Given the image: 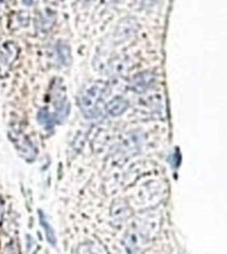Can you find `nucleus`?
<instances>
[{
  "label": "nucleus",
  "mask_w": 227,
  "mask_h": 254,
  "mask_svg": "<svg viewBox=\"0 0 227 254\" xmlns=\"http://www.w3.org/2000/svg\"><path fill=\"white\" fill-rule=\"evenodd\" d=\"M107 91V86L104 83L96 82L87 86L80 94V109L85 115V118H97L100 114V103L103 101L104 94Z\"/></svg>",
  "instance_id": "f257e3e1"
},
{
  "label": "nucleus",
  "mask_w": 227,
  "mask_h": 254,
  "mask_svg": "<svg viewBox=\"0 0 227 254\" xmlns=\"http://www.w3.org/2000/svg\"><path fill=\"white\" fill-rule=\"evenodd\" d=\"M155 74L153 71H141L138 74H134L130 78L129 86L137 93H143L154 86Z\"/></svg>",
  "instance_id": "f03ea898"
},
{
  "label": "nucleus",
  "mask_w": 227,
  "mask_h": 254,
  "mask_svg": "<svg viewBox=\"0 0 227 254\" xmlns=\"http://www.w3.org/2000/svg\"><path fill=\"white\" fill-rule=\"evenodd\" d=\"M143 142V134L141 131H133L125 136L122 140L121 148L119 150L125 152V154H133L135 151L139 150V147Z\"/></svg>",
  "instance_id": "7ed1b4c3"
},
{
  "label": "nucleus",
  "mask_w": 227,
  "mask_h": 254,
  "mask_svg": "<svg viewBox=\"0 0 227 254\" xmlns=\"http://www.w3.org/2000/svg\"><path fill=\"white\" fill-rule=\"evenodd\" d=\"M37 217H39V224L40 226L43 228L48 244L51 246H53V248H56V246H57V237H56L53 226L51 225V222L48 220V216L45 214V212H44L43 209H39L37 210Z\"/></svg>",
  "instance_id": "20e7f679"
},
{
  "label": "nucleus",
  "mask_w": 227,
  "mask_h": 254,
  "mask_svg": "<svg viewBox=\"0 0 227 254\" xmlns=\"http://www.w3.org/2000/svg\"><path fill=\"white\" fill-rule=\"evenodd\" d=\"M129 109V102L123 97H114L111 102H108L105 110L111 117H119Z\"/></svg>",
  "instance_id": "39448f33"
},
{
  "label": "nucleus",
  "mask_w": 227,
  "mask_h": 254,
  "mask_svg": "<svg viewBox=\"0 0 227 254\" xmlns=\"http://www.w3.org/2000/svg\"><path fill=\"white\" fill-rule=\"evenodd\" d=\"M16 147H17L19 154L21 155L25 160H28V162L35 160L36 155H37V150H36L35 144H33L27 136H23L21 139H19V144H16Z\"/></svg>",
  "instance_id": "423d86ee"
},
{
  "label": "nucleus",
  "mask_w": 227,
  "mask_h": 254,
  "mask_svg": "<svg viewBox=\"0 0 227 254\" xmlns=\"http://www.w3.org/2000/svg\"><path fill=\"white\" fill-rule=\"evenodd\" d=\"M37 122L48 131L53 130V127L59 123L57 122V118H56L55 113H51L47 107H43V109H40L39 110V113H37Z\"/></svg>",
  "instance_id": "0eeeda50"
},
{
  "label": "nucleus",
  "mask_w": 227,
  "mask_h": 254,
  "mask_svg": "<svg viewBox=\"0 0 227 254\" xmlns=\"http://www.w3.org/2000/svg\"><path fill=\"white\" fill-rule=\"evenodd\" d=\"M56 60L60 65L67 66L71 63V53H69V48L67 44H64L63 41H59V44L56 45Z\"/></svg>",
  "instance_id": "6e6552de"
},
{
  "label": "nucleus",
  "mask_w": 227,
  "mask_h": 254,
  "mask_svg": "<svg viewBox=\"0 0 227 254\" xmlns=\"http://www.w3.org/2000/svg\"><path fill=\"white\" fill-rule=\"evenodd\" d=\"M131 66H133L131 60L122 57V59L115 60L114 63L112 64V70L114 74H122V73H126Z\"/></svg>",
  "instance_id": "1a4fd4ad"
},
{
  "label": "nucleus",
  "mask_w": 227,
  "mask_h": 254,
  "mask_svg": "<svg viewBox=\"0 0 227 254\" xmlns=\"http://www.w3.org/2000/svg\"><path fill=\"white\" fill-rule=\"evenodd\" d=\"M8 249H9V254H20L19 246H17L16 241H11V244L8 245Z\"/></svg>",
  "instance_id": "9d476101"
},
{
  "label": "nucleus",
  "mask_w": 227,
  "mask_h": 254,
  "mask_svg": "<svg viewBox=\"0 0 227 254\" xmlns=\"http://www.w3.org/2000/svg\"><path fill=\"white\" fill-rule=\"evenodd\" d=\"M27 241H28V244H27V246H28V250L31 249L32 246H33V244H35V240H33V238L31 237V236H27Z\"/></svg>",
  "instance_id": "9b49d317"
}]
</instances>
